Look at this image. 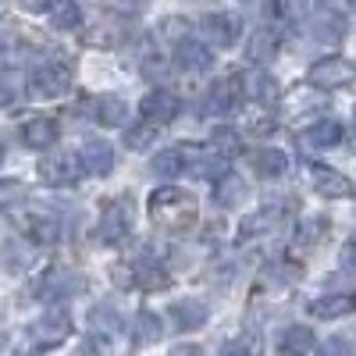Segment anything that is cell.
Masks as SVG:
<instances>
[{
	"mask_svg": "<svg viewBox=\"0 0 356 356\" xmlns=\"http://www.w3.org/2000/svg\"><path fill=\"white\" fill-rule=\"evenodd\" d=\"M196 200L186 193V189H178V186H161L150 193V218L157 228L164 232H186L196 225Z\"/></svg>",
	"mask_w": 356,
	"mask_h": 356,
	"instance_id": "1",
	"label": "cell"
},
{
	"mask_svg": "<svg viewBox=\"0 0 356 356\" xmlns=\"http://www.w3.org/2000/svg\"><path fill=\"white\" fill-rule=\"evenodd\" d=\"M72 89V68L65 61H54V65H43L29 75V97L33 100H54Z\"/></svg>",
	"mask_w": 356,
	"mask_h": 356,
	"instance_id": "2",
	"label": "cell"
},
{
	"mask_svg": "<svg viewBox=\"0 0 356 356\" xmlns=\"http://www.w3.org/2000/svg\"><path fill=\"white\" fill-rule=\"evenodd\" d=\"M129 232H132V203L125 196H114L100 214V243L118 246L129 239Z\"/></svg>",
	"mask_w": 356,
	"mask_h": 356,
	"instance_id": "3",
	"label": "cell"
},
{
	"mask_svg": "<svg viewBox=\"0 0 356 356\" xmlns=\"http://www.w3.org/2000/svg\"><path fill=\"white\" fill-rule=\"evenodd\" d=\"M307 82L314 89H342L349 82H356V65L346 57H321L317 65H310Z\"/></svg>",
	"mask_w": 356,
	"mask_h": 356,
	"instance_id": "4",
	"label": "cell"
},
{
	"mask_svg": "<svg viewBox=\"0 0 356 356\" xmlns=\"http://www.w3.org/2000/svg\"><path fill=\"white\" fill-rule=\"evenodd\" d=\"M68 335H72V314H65V310H50L29 328V339L40 349H57L61 342H68Z\"/></svg>",
	"mask_w": 356,
	"mask_h": 356,
	"instance_id": "5",
	"label": "cell"
},
{
	"mask_svg": "<svg viewBox=\"0 0 356 356\" xmlns=\"http://www.w3.org/2000/svg\"><path fill=\"white\" fill-rule=\"evenodd\" d=\"M79 289H82V278L75 271H68V267H50V271L40 278V285H36V296L43 303H57V300L75 296Z\"/></svg>",
	"mask_w": 356,
	"mask_h": 356,
	"instance_id": "6",
	"label": "cell"
},
{
	"mask_svg": "<svg viewBox=\"0 0 356 356\" xmlns=\"http://www.w3.org/2000/svg\"><path fill=\"white\" fill-rule=\"evenodd\" d=\"M203 36L211 40L214 47H235L243 40V18L232 11H218L203 18Z\"/></svg>",
	"mask_w": 356,
	"mask_h": 356,
	"instance_id": "7",
	"label": "cell"
},
{
	"mask_svg": "<svg viewBox=\"0 0 356 356\" xmlns=\"http://www.w3.org/2000/svg\"><path fill=\"white\" fill-rule=\"evenodd\" d=\"M310 182H314V189H317L321 196H328V200H346V196H353V182H349L342 171L328 168V164H314V168H310Z\"/></svg>",
	"mask_w": 356,
	"mask_h": 356,
	"instance_id": "8",
	"label": "cell"
},
{
	"mask_svg": "<svg viewBox=\"0 0 356 356\" xmlns=\"http://www.w3.org/2000/svg\"><path fill=\"white\" fill-rule=\"evenodd\" d=\"M82 161H75V157H68V154H54V157H47L43 164H40V178L47 186H75L79 182V168Z\"/></svg>",
	"mask_w": 356,
	"mask_h": 356,
	"instance_id": "9",
	"label": "cell"
},
{
	"mask_svg": "<svg viewBox=\"0 0 356 356\" xmlns=\"http://www.w3.org/2000/svg\"><path fill=\"white\" fill-rule=\"evenodd\" d=\"M175 65L182 68V72H207L214 65V54H211V47L207 43H200V40H182V43H175Z\"/></svg>",
	"mask_w": 356,
	"mask_h": 356,
	"instance_id": "10",
	"label": "cell"
},
{
	"mask_svg": "<svg viewBox=\"0 0 356 356\" xmlns=\"http://www.w3.org/2000/svg\"><path fill=\"white\" fill-rule=\"evenodd\" d=\"M129 278H132V285H139V289H146V292H164V289L171 285V278H168L164 267L157 264V257H139V260L132 264Z\"/></svg>",
	"mask_w": 356,
	"mask_h": 356,
	"instance_id": "11",
	"label": "cell"
},
{
	"mask_svg": "<svg viewBox=\"0 0 356 356\" xmlns=\"http://www.w3.org/2000/svg\"><path fill=\"white\" fill-rule=\"evenodd\" d=\"M143 118H154V122H171V118H178V111H182V100H178L175 93H168V89H154V93H146L143 104H139Z\"/></svg>",
	"mask_w": 356,
	"mask_h": 356,
	"instance_id": "12",
	"label": "cell"
},
{
	"mask_svg": "<svg viewBox=\"0 0 356 356\" xmlns=\"http://www.w3.org/2000/svg\"><path fill=\"white\" fill-rule=\"evenodd\" d=\"M243 93H246V79H243V75H225V79L214 82V89H211V111H218V114L235 111V104L243 100Z\"/></svg>",
	"mask_w": 356,
	"mask_h": 356,
	"instance_id": "13",
	"label": "cell"
},
{
	"mask_svg": "<svg viewBox=\"0 0 356 356\" xmlns=\"http://www.w3.org/2000/svg\"><path fill=\"white\" fill-rule=\"evenodd\" d=\"M79 161H82V168H86L89 175H100V178L114 171V150H111V143H104V139H89V143H82Z\"/></svg>",
	"mask_w": 356,
	"mask_h": 356,
	"instance_id": "14",
	"label": "cell"
},
{
	"mask_svg": "<svg viewBox=\"0 0 356 356\" xmlns=\"http://www.w3.org/2000/svg\"><path fill=\"white\" fill-rule=\"evenodd\" d=\"M168 314H171V324L178 332H196L207 324V307L200 300H178V303H171Z\"/></svg>",
	"mask_w": 356,
	"mask_h": 356,
	"instance_id": "15",
	"label": "cell"
},
{
	"mask_svg": "<svg viewBox=\"0 0 356 356\" xmlns=\"http://www.w3.org/2000/svg\"><path fill=\"white\" fill-rule=\"evenodd\" d=\"M196 161H200V154H196V150H186V146H175V150H161V154L154 157V171H157V175L175 178V175H182L189 164L196 168Z\"/></svg>",
	"mask_w": 356,
	"mask_h": 356,
	"instance_id": "16",
	"label": "cell"
},
{
	"mask_svg": "<svg viewBox=\"0 0 356 356\" xmlns=\"http://www.w3.org/2000/svg\"><path fill=\"white\" fill-rule=\"evenodd\" d=\"M310 314H314V317H321V321H332V317L356 314V296H349V292L321 296V300H314V303H310Z\"/></svg>",
	"mask_w": 356,
	"mask_h": 356,
	"instance_id": "17",
	"label": "cell"
},
{
	"mask_svg": "<svg viewBox=\"0 0 356 356\" xmlns=\"http://www.w3.org/2000/svg\"><path fill=\"white\" fill-rule=\"evenodd\" d=\"M310 36L317 43H342L346 36V18L339 11H321L314 22H310Z\"/></svg>",
	"mask_w": 356,
	"mask_h": 356,
	"instance_id": "18",
	"label": "cell"
},
{
	"mask_svg": "<svg viewBox=\"0 0 356 356\" xmlns=\"http://www.w3.org/2000/svg\"><path fill=\"white\" fill-rule=\"evenodd\" d=\"M339 143H342V125L332 122V118H324V122H317L303 132V146H310V150H332Z\"/></svg>",
	"mask_w": 356,
	"mask_h": 356,
	"instance_id": "19",
	"label": "cell"
},
{
	"mask_svg": "<svg viewBox=\"0 0 356 356\" xmlns=\"http://www.w3.org/2000/svg\"><path fill=\"white\" fill-rule=\"evenodd\" d=\"M22 139H25V146H33V150H50L57 143V122L54 118H33V122L22 129Z\"/></svg>",
	"mask_w": 356,
	"mask_h": 356,
	"instance_id": "20",
	"label": "cell"
},
{
	"mask_svg": "<svg viewBox=\"0 0 356 356\" xmlns=\"http://www.w3.org/2000/svg\"><path fill=\"white\" fill-rule=\"evenodd\" d=\"M246 193H250V186L243 182V175H235V171H225L214 182V200L221 207H239L246 200Z\"/></svg>",
	"mask_w": 356,
	"mask_h": 356,
	"instance_id": "21",
	"label": "cell"
},
{
	"mask_svg": "<svg viewBox=\"0 0 356 356\" xmlns=\"http://www.w3.org/2000/svg\"><path fill=\"white\" fill-rule=\"evenodd\" d=\"M275 54H278V33L275 29H257V33L250 36V43H246V57L253 65H267Z\"/></svg>",
	"mask_w": 356,
	"mask_h": 356,
	"instance_id": "22",
	"label": "cell"
},
{
	"mask_svg": "<svg viewBox=\"0 0 356 356\" xmlns=\"http://www.w3.org/2000/svg\"><path fill=\"white\" fill-rule=\"evenodd\" d=\"M18 225H22V232L29 235L33 243H43V246H50V243H57V221H50V218H43V214H22L18 218Z\"/></svg>",
	"mask_w": 356,
	"mask_h": 356,
	"instance_id": "23",
	"label": "cell"
},
{
	"mask_svg": "<svg viewBox=\"0 0 356 356\" xmlns=\"http://www.w3.org/2000/svg\"><path fill=\"white\" fill-rule=\"evenodd\" d=\"M246 97H253L260 104H275L278 100V79L271 72H264V68L250 72L246 75Z\"/></svg>",
	"mask_w": 356,
	"mask_h": 356,
	"instance_id": "24",
	"label": "cell"
},
{
	"mask_svg": "<svg viewBox=\"0 0 356 356\" xmlns=\"http://www.w3.org/2000/svg\"><path fill=\"white\" fill-rule=\"evenodd\" d=\"M310 349H314V332L307 328V324H292V328L282 335V342H278L282 356H307Z\"/></svg>",
	"mask_w": 356,
	"mask_h": 356,
	"instance_id": "25",
	"label": "cell"
},
{
	"mask_svg": "<svg viewBox=\"0 0 356 356\" xmlns=\"http://www.w3.org/2000/svg\"><path fill=\"white\" fill-rule=\"evenodd\" d=\"M47 18H50L54 29H79L82 8L75 0H47Z\"/></svg>",
	"mask_w": 356,
	"mask_h": 356,
	"instance_id": "26",
	"label": "cell"
},
{
	"mask_svg": "<svg viewBox=\"0 0 356 356\" xmlns=\"http://www.w3.org/2000/svg\"><path fill=\"white\" fill-rule=\"evenodd\" d=\"M93 118H97L100 125H107V129H118V125H125L129 107L118 100V97H97L93 100Z\"/></svg>",
	"mask_w": 356,
	"mask_h": 356,
	"instance_id": "27",
	"label": "cell"
},
{
	"mask_svg": "<svg viewBox=\"0 0 356 356\" xmlns=\"http://www.w3.org/2000/svg\"><path fill=\"white\" fill-rule=\"evenodd\" d=\"M253 168H257L264 178H278V175H285L289 157H285L282 150H260V154H253Z\"/></svg>",
	"mask_w": 356,
	"mask_h": 356,
	"instance_id": "28",
	"label": "cell"
},
{
	"mask_svg": "<svg viewBox=\"0 0 356 356\" xmlns=\"http://www.w3.org/2000/svg\"><path fill=\"white\" fill-rule=\"evenodd\" d=\"M157 129H161V122H154V118H143L139 125H132L129 129V136H125V146L129 150H146L154 139H157Z\"/></svg>",
	"mask_w": 356,
	"mask_h": 356,
	"instance_id": "29",
	"label": "cell"
},
{
	"mask_svg": "<svg viewBox=\"0 0 356 356\" xmlns=\"http://www.w3.org/2000/svg\"><path fill=\"white\" fill-rule=\"evenodd\" d=\"M132 328H136V339L139 342H157L161 339V321L154 310H139L136 321H132Z\"/></svg>",
	"mask_w": 356,
	"mask_h": 356,
	"instance_id": "30",
	"label": "cell"
},
{
	"mask_svg": "<svg viewBox=\"0 0 356 356\" xmlns=\"http://www.w3.org/2000/svg\"><path fill=\"white\" fill-rule=\"evenodd\" d=\"M211 143H214V154H218V157H235V154L243 150L239 132H235V129H225V125H221V129H214Z\"/></svg>",
	"mask_w": 356,
	"mask_h": 356,
	"instance_id": "31",
	"label": "cell"
},
{
	"mask_svg": "<svg viewBox=\"0 0 356 356\" xmlns=\"http://www.w3.org/2000/svg\"><path fill=\"white\" fill-rule=\"evenodd\" d=\"M317 356H356V346L346 335H332V339L321 342V353Z\"/></svg>",
	"mask_w": 356,
	"mask_h": 356,
	"instance_id": "32",
	"label": "cell"
},
{
	"mask_svg": "<svg viewBox=\"0 0 356 356\" xmlns=\"http://www.w3.org/2000/svg\"><path fill=\"white\" fill-rule=\"evenodd\" d=\"M250 132H253V136H271V132H275V118H271V114L250 118Z\"/></svg>",
	"mask_w": 356,
	"mask_h": 356,
	"instance_id": "33",
	"label": "cell"
},
{
	"mask_svg": "<svg viewBox=\"0 0 356 356\" xmlns=\"http://www.w3.org/2000/svg\"><path fill=\"white\" fill-rule=\"evenodd\" d=\"M143 72H146V79H168V65L161 61V57H157V61H154V57H146V61H143Z\"/></svg>",
	"mask_w": 356,
	"mask_h": 356,
	"instance_id": "34",
	"label": "cell"
},
{
	"mask_svg": "<svg viewBox=\"0 0 356 356\" xmlns=\"http://www.w3.org/2000/svg\"><path fill=\"white\" fill-rule=\"evenodd\" d=\"M186 29H189V25H186L182 18H168V22H164V36H171L175 43H182V40H186Z\"/></svg>",
	"mask_w": 356,
	"mask_h": 356,
	"instance_id": "35",
	"label": "cell"
},
{
	"mask_svg": "<svg viewBox=\"0 0 356 356\" xmlns=\"http://www.w3.org/2000/svg\"><path fill=\"white\" fill-rule=\"evenodd\" d=\"M292 11H296V0H271V8H267L271 18H289Z\"/></svg>",
	"mask_w": 356,
	"mask_h": 356,
	"instance_id": "36",
	"label": "cell"
},
{
	"mask_svg": "<svg viewBox=\"0 0 356 356\" xmlns=\"http://www.w3.org/2000/svg\"><path fill=\"white\" fill-rule=\"evenodd\" d=\"M18 193H22V186H18V182H0V207L11 203Z\"/></svg>",
	"mask_w": 356,
	"mask_h": 356,
	"instance_id": "37",
	"label": "cell"
},
{
	"mask_svg": "<svg viewBox=\"0 0 356 356\" xmlns=\"http://www.w3.org/2000/svg\"><path fill=\"white\" fill-rule=\"evenodd\" d=\"M218 356H250V349H246L243 342H228V346H225Z\"/></svg>",
	"mask_w": 356,
	"mask_h": 356,
	"instance_id": "38",
	"label": "cell"
},
{
	"mask_svg": "<svg viewBox=\"0 0 356 356\" xmlns=\"http://www.w3.org/2000/svg\"><path fill=\"white\" fill-rule=\"evenodd\" d=\"M171 356H203V353H200V346H175Z\"/></svg>",
	"mask_w": 356,
	"mask_h": 356,
	"instance_id": "39",
	"label": "cell"
},
{
	"mask_svg": "<svg viewBox=\"0 0 356 356\" xmlns=\"http://www.w3.org/2000/svg\"><path fill=\"white\" fill-rule=\"evenodd\" d=\"M0 161H4V143H0Z\"/></svg>",
	"mask_w": 356,
	"mask_h": 356,
	"instance_id": "40",
	"label": "cell"
}]
</instances>
